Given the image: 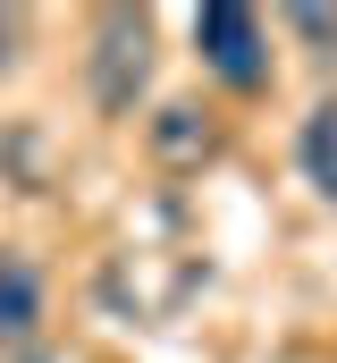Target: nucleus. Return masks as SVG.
Masks as SVG:
<instances>
[{"label":"nucleus","instance_id":"nucleus-1","mask_svg":"<svg viewBox=\"0 0 337 363\" xmlns=\"http://www.w3.org/2000/svg\"><path fill=\"white\" fill-rule=\"evenodd\" d=\"M152 85V17L144 9H110L93 26V101L101 118H127Z\"/></svg>","mask_w":337,"mask_h":363},{"label":"nucleus","instance_id":"nucleus-2","mask_svg":"<svg viewBox=\"0 0 337 363\" xmlns=\"http://www.w3.org/2000/svg\"><path fill=\"white\" fill-rule=\"evenodd\" d=\"M194 51H202V68H211L219 85H236V93L270 85V34H261V17L236 9V0L194 9Z\"/></svg>","mask_w":337,"mask_h":363},{"label":"nucleus","instance_id":"nucleus-3","mask_svg":"<svg viewBox=\"0 0 337 363\" xmlns=\"http://www.w3.org/2000/svg\"><path fill=\"white\" fill-rule=\"evenodd\" d=\"M34 321H42V271L17 245H0V347L34 338Z\"/></svg>","mask_w":337,"mask_h":363},{"label":"nucleus","instance_id":"nucleus-4","mask_svg":"<svg viewBox=\"0 0 337 363\" xmlns=\"http://www.w3.org/2000/svg\"><path fill=\"white\" fill-rule=\"evenodd\" d=\"M295 152H304V178L337 203V101H321V110L304 118V144H295Z\"/></svg>","mask_w":337,"mask_h":363},{"label":"nucleus","instance_id":"nucleus-5","mask_svg":"<svg viewBox=\"0 0 337 363\" xmlns=\"http://www.w3.org/2000/svg\"><path fill=\"white\" fill-rule=\"evenodd\" d=\"M287 26H295L304 43H337V17H329V9H287Z\"/></svg>","mask_w":337,"mask_h":363},{"label":"nucleus","instance_id":"nucleus-6","mask_svg":"<svg viewBox=\"0 0 337 363\" xmlns=\"http://www.w3.org/2000/svg\"><path fill=\"white\" fill-rule=\"evenodd\" d=\"M161 152H194V110H168V127H161Z\"/></svg>","mask_w":337,"mask_h":363},{"label":"nucleus","instance_id":"nucleus-7","mask_svg":"<svg viewBox=\"0 0 337 363\" xmlns=\"http://www.w3.org/2000/svg\"><path fill=\"white\" fill-rule=\"evenodd\" d=\"M17 43H25V26H17V9H0V77L17 68Z\"/></svg>","mask_w":337,"mask_h":363}]
</instances>
